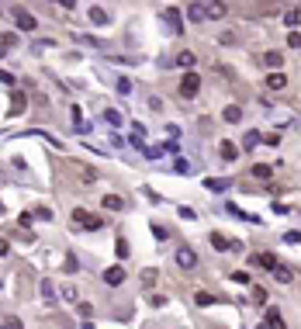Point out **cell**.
Instances as JSON below:
<instances>
[{
  "label": "cell",
  "instance_id": "cell-1",
  "mask_svg": "<svg viewBox=\"0 0 301 329\" xmlns=\"http://www.w3.org/2000/svg\"><path fill=\"white\" fill-rule=\"evenodd\" d=\"M73 226L97 232V229H104V218H100V215H90V211H83V208H77V211H73Z\"/></svg>",
  "mask_w": 301,
  "mask_h": 329
},
{
  "label": "cell",
  "instance_id": "cell-2",
  "mask_svg": "<svg viewBox=\"0 0 301 329\" xmlns=\"http://www.w3.org/2000/svg\"><path fill=\"white\" fill-rule=\"evenodd\" d=\"M11 14H14V24H18V31H35V28H39L35 14H31V11H24V7H18V4H11Z\"/></svg>",
  "mask_w": 301,
  "mask_h": 329
},
{
  "label": "cell",
  "instance_id": "cell-3",
  "mask_svg": "<svg viewBox=\"0 0 301 329\" xmlns=\"http://www.w3.org/2000/svg\"><path fill=\"white\" fill-rule=\"evenodd\" d=\"M198 90H201V77L198 73H183L180 77V94L183 97H198Z\"/></svg>",
  "mask_w": 301,
  "mask_h": 329
},
{
  "label": "cell",
  "instance_id": "cell-4",
  "mask_svg": "<svg viewBox=\"0 0 301 329\" xmlns=\"http://www.w3.org/2000/svg\"><path fill=\"white\" fill-rule=\"evenodd\" d=\"M177 267H180V270H194V267H198V253H194L191 246H180V249H177Z\"/></svg>",
  "mask_w": 301,
  "mask_h": 329
},
{
  "label": "cell",
  "instance_id": "cell-5",
  "mask_svg": "<svg viewBox=\"0 0 301 329\" xmlns=\"http://www.w3.org/2000/svg\"><path fill=\"white\" fill-rule=\"evenodd\" d=\"M100 277H104V284H107V288H118V284L125 281V267H121V264H115V267H107Z\"/></svg>",
  "mask_w": 301,
  "mask_h": 329
},
{
  "label": "cell",
  "instance_id": "cell-6",
  "mask_svg": "<svg viewBox=\"0 0 301 329\" xmlns=\"http://www.w3.org/2000/svg\"><path fill=\"white\" fill-rule=\"evenodd\" d=\"M260 329H287L284 326V315L277 312V308H267V315H263V326Z\"/></svg>",
  "mask_w": 301,
  "mask_h": 329
},
{
  "label": "cell",
  "instance_id": "cell-7",
  "mask_svg": "<svg viewBox=\"0 0 301 329\" xmlns=\"http://www.w3.org/2000/svg\"><path fill=\"white\" fill-rule=\"evenodd\" d=\"M39 291H42V302L45 305H56V284H52V277H42Z\"/></svg>",
  "mask_w": 301,
  "mask_h": 329
},
{
  "label": "cell",
  "instance_id": "cell-8",
  "mask_svg": "<svg viewBox=\"0 0 301 329\" xmlns=\"http://www.w3.org/2000/svg\"><path fill=\"white\" fill-rule=\"evenodd\" d=\"M256 267H263V270H270L274 274V267H277V257H270V253H253V257H249Z\"/></svg>",
  "mask_w": 301,
  "mask_h": 329
},
{
  "label": "cell",
  "instance_id": "cell-9",
  "mask_svg": "<svg viewBox=\"0 0 301 329\" xmlns=\"http://www.w3.org/2000/svg\"><path fill=\"white\" fill-rule=\"evenodd\" d=\"M69 115H73V125H77V132H80V135H83V132H90V122L83 118L80 104H73V107H69Z\"/></svg>",
  "mask_w": 301,
  "mask_h": 329
},
{
  "label": "cell",
  "instance_id": "cell-10",
  "mask_svg": "<svg viewBox=\"0 0 301 329\" xmlns=\"http://www.w3.org/2000/svg\"><path fill=\"white\" fill-rule=\"evenodd\" d=\"M163 18L170 21V31H173V35H180V31H183V24H180V11H177V7H166V11H163Z\"/></svg>",
  "mask_w": 301,
  "mask_h": 329
},
{
  "label": "cell",
  "instance_id": "cell-11",
  "mask_svg": "<svg viewBox=\"0 0 301 329\" xmlns=\"http://www.w3.org/2000/svg\"><path fill=\"white\" fill-rule=\"evenodd\" d=\"M100 205H104L107 211H125V198H118V194H104Z\"/></svg>",
  "mask_w": 301,
  "mask_h": 329
},
{
  "label": "cell",
  "instance_id": "cell-12",
  "mask_svg": "<svg viewBox=\"0 0 301 329\" xmlns=\"http://www.w3.org/2000/svg\"><path fill=\"white\" fill-rule=\"evenodd\" d=\"M187 18H191L194 24H201V21H208V7L204 4H191L187 7Z\"/></svg>",
  "mask_w": 301,
  "mask_h": 329
},
{
  "label": "cell",
  "instance_id": "cell-13",
  "mask_svg": "<svg viewBox=\"0 0 301 329\" xmlns=\"http://www.w3.org/2000/svg\"><path fill=\"white\" fill-rule=\"evenodd\" d=\"M211 246H215L218 253H225V249H239V246H236L232 239H225L221 232H211Z\"/></svg>",
  "mask_w": 301,
  "mask_h": 329
},
{
  "label": "cell",
  "instance_id": "cell-14",
  "mask_svg": "<svg viewBox=\"0 0 301 329\" xmlns=\"http://www.w3.org/2000/svg\"><path fill=\"white\" fill-rule=\"evenodd\" d=\"M87 14H90V21H94L97 28H104V24H111V18H107V11H104V7H97V4H94V7H90Z\"/></svg>",
  "mask_w": 301,
  "mask_h": 329
},
{
  "label": "cell",
  "instance_id": "cell-15",
  "mask_svg": "<svg viewBox=\"0 0 301 329\" xmlns=\"http://www.w3.org/2000/svg\"><path fill=\"white\" fill-rule=\"evenodd\" d=\"M218 153H221V160H236L239 156V149H236V142H229V139H221V145H218Z\"/></svg>",
  "mask_w": 301,
  "mask_h": 329
},
{
  "label": "cell",
  "instance_id": "cell-16",
  "mask_svg": "<svg viewBox=\"0 0 301 329\" xmlns=\"http://www.w3.org/2000/svg\"><path fill=\"white\" fill-rule=\"evenodd\" d=\"M204 187H208V191H215V194H221V191H229V187H232V180H218V177H208V180H204Z\"/></svg>",
  "mask_w": 301,
  "mask_h": 329
},
{
  "label": "cell",
  "instance_id": "cell-17",
  "mask_svg": "<svg viewBox=\"0 0 301 329\" xmlns=\"http://www.w3.org/2000/svg\"><path fill=\"white\" fill-rule=\"evenodd\" d=\"M221 118H225V122H229V125H239V122H242V107H236V104H229V107H225V111H221Z\"/></svg>",
  "mask_w": 301,
  "mask_h": 329
},
{
  "label": "cell",
  "instance_id": "cell-18",
  "mask_svg": "<svg viewBox=\"0 0 301 329\" xmlns=\"http://www.w3.org/2000/svg\"><path fill=\"white\" fill-rule=\"evenodd\" d=\"M281 62H284L281 52H263V66H270L274 73H281Z\"/></svg>",
  "mask_w": 301,
  "mask_h": 329
},
{
  "label": "cell",
  "instance_id": "cell-19",
  "mask_svg": "<svg viewBox=\"0 0 301 329\" xmlns=\"http://www.w3.org/2000/svg\"><path fill=\"white\" fill-rule=\"evenodd\" d=\"M104 122H107L111 128H121V125H125V118H121V111H115V107H107V111H104Z\"/></svg>",
  "mask_w": 301,
  "mask_h": 329
},
{
  "label": "cell",
  "instance_id": "cell-20",
  "mask_svg": "<svg viewBox=\"0 0 301 329\" xmlns=\"http://www.w3.org/2000/svg\"><path fill=\"white\" fill-rule=\"evenodd\" d=\"M249 173H253L256 180H270V173H274V166H270V163H256V166H253Z\"/></svg>",
  "mask_w": 301,
  "mask_h": 329
},
{
  "label": "cell",
  "instance_id": "cell-21",
  "mask_svg": "<svg viewBox=\"0 0 301 329\" xmlns=\"http://www.w3.org/2000/svg\"><path fill=\"white\" fill-rule=\"evenodd\" d=\"M267 87H270V90H284V87H287V77H284V73H270Z\"/></svg>",
  "mask_w": 301,
  "mask_h": 329
},
{
  "label": "cell",
  "instance_id": "cell-22",
  "mask_svg": "<svg viewBox=\"0 0 301 329\" xmlns=\"http://www.w3.org/2000/svg\"><path fill=\"white\" fill-rule=\"evenodd\" d=\"M284 24H287V28H298V24H301V11H298V7H287V11H284Z\"/></svg>",
  "mask_w": 301,
  "mask_h": 329
},
{
  "label": "cell",
  "instance_id": "cell-23",
  "mask_svg": "<svg viewBox=\"0 0 301 329\" xmlns=\"http://www.w3.org/2000/svg\"><path fill=\"white\" fill-rule=\"evenodd\" d=\"M260 142H263V135H260V132H246V135H242V149H256Z\"/></svg>",
  "mask_w": 301,
  "mask_h": 329
},
{
  "label": "cell",
  "instance_id": "cell-24",
  "mask_svg": "<svg viewBox=\"0 0 301 329\" xmlns=\"http://www.w3.org/2000/svg\"><path fill=\"white\" fill-rule=\"evenodd\" d=\"M132 145H139V149H142V145H145V128H142L139 122L132 125Z\"/></svg>",
  "mask_w": 301,
  "mask_h": 329
},
{
  "label": "cell",
  "instance_id": "cell-25",
  "mask_svg": "<svg viewBox=\"0 0 301 329\" xmlns=\"http://www.w3.org/2000/svg\"><path fill=\"white\" fill-rule=\"evenodd\" d=\"M274 277H277L281 284H291V281H294V274H291V270H287L284 264H277V267H274Z\"/></svg>",
  "mask_w": 301,
  "mask_h": 329
},
{
  "label": "cell",
  "instance_id": "cell-26",
  "mask_svg": "<svg viewBox=\"0 0 301 329\" xmlns=\"http://www.w3.org/2000/svg\"><path fill=\"white\" fill-rule=\"evenodd\" d=\"M21 111H24V94L14 90V97H11V115H21Z\"/></svg>",
  "mask_w": 301,
  "mask_h": 329
},
{
  "label": "cell",
  "instance_id": "cell-27",
  "mask_svg": "<svg viewBox=\"0 0 301 329\" xmlns=\"http://www.w3.org/2000/svg\"><path fill=\"white\" fill-rule=\"evenodd\" d=\"M208 7V21H218V18H225V4H204Z\"/></svg>",
  "mask_w": 301,
  "mask_h": 329
},
{
  "label": "cell",
  "instance_id": "cell-28",
  "mask_svg": "<svg viewBox=\"0 0 301 329\" xmlns=\"http://www.w3.org/2000/svg\"><path fill=\"white\" fill-rule=\"evenodd\" d=\"M59 295H62L66 302H73V305H80V295H77V288H73V284H66V288L59 291Z\"/></svg>",
  "mask_w": 301,
  "mask_h": 329
},
{
  "label": "cell",
  "instance_id": "cell-29",
  "mask_svg": "<svg viewBox=\"0 0 301 329\" xmlns=\"http://www.w3.org/2000/svg\"><path fill=\"white\" fill-rule=\"evenodd\" d=\"M194 305L208 308V305H215V295H208V291H198V295H194Z\"/></svg>",
  "mask_w": 301,
  "mask_h": 329
},
{
  "label": "cell",
  "instance_id": "cell-30",
  "mask_svg": "<svg viewBox=\"0 0 301 329\" xmlns=\"http://www.w3.org/2000/svg\"><path fill=\"white\" fill-rule=\"evenodd\" d=\"M142 153H145V160H160L166 149H160V145H142Z\"/></svg>",
  "mask_w": 301,
  "mask_h": 329
},
{
  "label": "cell",
  "instance_id": "cell-31",
  "mask_svg": "<svg viewBox=\"0 0 301 329\" xmlns=\"http://www.w3.org/2000/svg\"><path fill=\"white\" fill-rule=\"evenodd\" d=\"M80 39V45H90V49H107L104 42H97V39H90V35H77Z\"/></svg>",
  "mask_w": 301,
  "mask_h": 329
},
{
  "label": "cell",
  "instance_id": "cell-32",
  "mask_svg": "<svg viewBox=\"0 0 301 329\" xmlns=\"http://www.w3.org/2000/svg\"><path fill=\"white\" fill-rule=\"evenodd\" d=\"M177 66H183V69H187V66H194V52H187V49H183V52L177 56Z\"/></svg>",
  "mask_w": 301,
  "mask_h": 329
},
{
  "label": "cell",
  "instance_id": "cell-33",
  "mask_svg": "<svg viewBox=\"0 0 301 329\" xmlns=\"http://www.w3.org/2000/svg\"><path fill=\"white\" fill-rule=\"evenodd\" d=\"M0 45H4V49H14V45H18V35H14V31L0 35Z\"/></svg>",
  "mask_w": 301,
  "mask_h": 329
},
{
  "label": "cell",
  "instance_id": "cell-34",
  "mask_svg": "<svg viewBox=\"0 0 301 329\" xmlns=\"http://www.w3.org/2000/svg\"><path fill=\"white\" fill-rule=\"evenodd\" d=\"M253 305H267V291L263 288H253V298H249Z\"/></svg>",
  "mask_w": 301,
  "mask_h": 329
},
{
  "label": "cell",
  "instance_id": "cell-35",
  "mask_svg": "<svg viewBox=\"0 0 301 329\" xmlns=\"http://www.w3.org/2000/svg\"><path fill=\"white\" fill-rule=\"evenodd\" d=\"M218 45H236V31H221L218 35Z\"/></svg>",
  "mask_w": 301,
  "mask_h": 329
},
{
  "label": "cell",
  "instance_id": "cell-36",
  "mask_svg": "<svg viewBox=\"0 0 301 329\" xmlns=\"http://www.w3.org/2000/svg\"><path fill=\"white\" fill-rule=\"evenodd\" d=\"M156 281H160V274H156V270H145V274H142V284H145V288H153Z\"/></svg>",
  "mask_w": 301,
  "mask_h": 329
},
{
  "label": "cell",
  "instance_id": "cell-37",
  "mask_svg": "<svg viewBox=\"0 0 301 329\" xmlns=\"http://www.w3.org/2000/svg\"><path fill=\"white\" fill-rule=\"evenodd\" d=\"M0 83H4V87H14V73H7V69H0Z\"/></svg>",
  "mask_w": 301,
  "mask_h": 329
},
{
  "label": "cell",
  "instance_id": "cell-38",
  "mask_svg": "<svg viewBox=\"0 0 301 329\" xmlns=\"http://www.w3.org/2000/svg\"><path fill=\"white\" fill-rule=\"evenodd\" d=\"M274 125H277V128H287V125H291V115H274Z\"/></svg>",
  "mask_w": 301,
  "mask_h": 329
},
{
  "label": "cell",
  "instance_id": "cell-39",
  "mask_svg": "<svg viewBox=\"0 0 301 329\" xmlns=\"http://www.w3.org/2000/svg\"><path fill=\"white\" fill-rule=\"evenodd\" d=\"M232 281H236V284H253V281H249V274H246V270H236V274H232Z\"/></svg>",
  "mask_w": 301,
  "mask_h": 329
},
{
  "label": "cell",
  "instance_id": "cell-40",
  "mask_svg": "<svg viewBox=\"0 0 301 329\" xmlns=\"http://www.w3.org/2000/svg\"><path fill=\"white\" fill-rule=\"evenodd\" d=\"M31 222H35V215H31V211H24V215H21V218H18V226H21V229H28V226H31Z\"/></svg>",
  "mask_w": 301,
  "mask_h": 329
},
{
  "label": "cell",
  "instance_id": "cell-41",
  "mask_svg": "<svg viewBox=\"0 0 301 329\" xmlns=\"http://www.w3.org/2000/svg\"><path fill=\"white\" fill-rule=\"evenodd\" d=\"M287 45H291V49H301V35H298V31L287 35Z\"/></svg>",
  "mask_w": 301,
  "mask_h": 329
},
{
  "label": "cell",
  "instance_id": "cell-42",
  "mask_svg": "<svg viewBox=\"0 0 301 329\" xmlns=\"http://www.w3.org/2000/svg\"><path fill=\"white\" fill-rule=\"evenodd\" d=\"M149 305H153V308H163L166 298H163V295H149Z\"/></svg>",
  "mask_w": 301,
  "mask_h": 329
},
{
  "label": "cell",
  "instance_id": "cell-43",
  "mask_svg": "<svg viewBox=\"0 0 301 329\" xmlns=\"http://www.w3.org/2000/svg\"><path fill=\"white\" fill-rule=\"evenodd\" d=\"M35 49H39V52H45V49H56V42H49V39H39V42H35Z\"/></svg>",
  "mask_w": 301,
  "mask_h": 329
},
{
  "label": "cell",
  "instance_id": "cell-44",
  "mask_svg": "<svg viewBox=\"0 0 301 329\" xmlns=\"http://www.w3.org/2000/svg\"><path fill=\"white\" fill-rule=\"evenodd\" d=\"M128 90H132V80L121 77V80H118V94H128Z\"/></svg>",
  "mask_w": 301,
  "mask_h": 329
},
{
  "label": "cell",
  "instance_id": "cell-45",
  "mask_svg": "<svg viewBox=\"0 0 301 329\" xmlns=\"http://www.w3.org/2000/svg\"><path fill=\"white\" fill-rule=\"evenodd\" d=\"M166 135H170V142H177L180 139V125H166Z\"/></svg>",
  "mask_w": 301,
  "mask_h": 329
},
{
  "label": "cell",
  "instance_id": "cell-46",
  "mask_svg": "<svg viewBox=\"0 0 301 329\" xmlns=\"http://www.w3.org/2000/svg\"><path fill=\"white\" fill-rule=\"evenodd\" d=\"M177 170H180V173H191V163H187V160H180V156H177Z\"/></svg>",
  "mask_w": 301,
  "mask_h": 329
},
{
  "label": "cell",
  "instance_id": "cell-47",
  "mask_svg": "<svg viewBox=\"0 0 301 329\" xmlns=\"http://www.w3.org/2000/svg\"><path fill=\"white\" fill-rule=\"evenodd\" d=\"M274 215H291V208H287V205H277V201H274Z\"/></svg>",
  "mask_w": 301,
  "mask_h": 329
},
{
  "label": "cell",
  "instance_id": "cell-48",
  "mask_svg": "<svg viewBox=\"0 0 301 329\" xmlns=\"http://www.w3.org/2000/svg\"><path fill=\"white\" fill-rule=\"evenodd\" d=\"M284 243H291V246H294V243H301V232H287V236H284Z\"/></svg>",
  "mask_w": 301,
  "mask_h": 329
},
{
  "label": "cell",
  "instance_id": "cell-49",
  "mask_svg": "<svg viewBox=\"0 0 301 329\" xmlns=\"http://www.w3.org/2000/svg\"><path fill=\"white\" fill-rule=\"evenodd\" d=\"M4 326H7V329H21V319H14V315H11V319H4Z\"/></svg>",
  "mask_w": 301,
  "mask_h": 329
},
{
  "label": "cell",
  "instance_id": "cell-50",
  "mask_svg": "<svg viewBox=\"0 0 301 329\" xmlns=\"http://www.w3.org/2000/svg\"><path fill=\"white\" fill-rule=\"evenodd\" d=\"M7 253H11V243H7V239H0V257H7Z\"/></svg>",
  "mask_w": 301,
  "mask_h": 329
},
{
  "label": "cell",
  "instance_id": "cell-51",
  "mask_svg": "<svg viewBox=\"0 0 301 329\" xmlns=\"http://www.w3.org/2000/svg\"><path fill=\"white\" fill-rule=\"evenodd\" d=\"M4 56H7V49H4V45H0V59H4Z\"/></svg>",
  "mask_w": 301,
  "mask_h": 329
},
{
  "label": "cell",
  "instance_id": "cell-52",
  "mask_svg": "<svg viewBox=\"0 0 301 329\" xmlns=\"http://www.w3.org/2000/svg\"><path fill=\"white\" fill-rule=\"evenodd\" d=\"M0 329H7V326H0Z\"/></svg>",
  "mask_w": 301,
  "mask_h": 329
}]
</instances>
